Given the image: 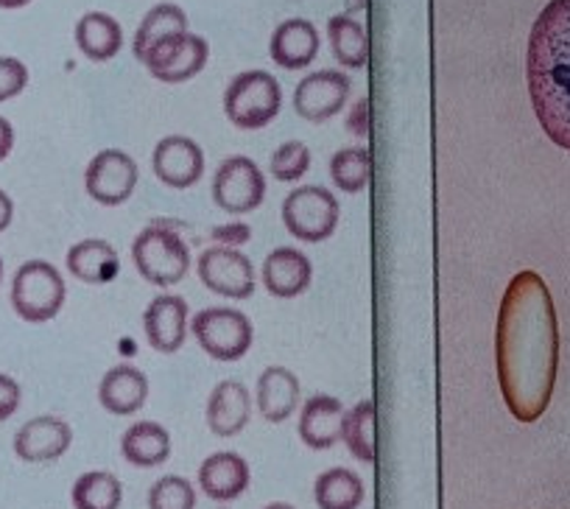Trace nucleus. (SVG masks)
<instances>
[{
	"label": "nucleus",
	"instance_id": "nucleus-1",
	"mask_svg": "<svg viewBox=\"0 0 570 509\" xmlns=\"http://www.w3.org/2000/svg\"><path fill=\"white\" fill-rule=\"evenodd\" d=\"M495 372L503 403L518 423L548 412L559 375V320L546 281L523 270L498 305Z\"/></svg>",
	"mask_w": 570,
	"mask_h": 509
},
{
	"label": "nucleus",
	"instance_id": "nucleus-2",
	"mask_svg": "<svg viewBox=\"0 0 570 509\" xmlns=\"http://www.w3.org/2000/svg\"><path fill=\"white\" fill-rule=\"evenodd\" d=\"M525 81L542 133L570 151V0H551L534 20Z\"/></svg>",
	"mask_w": 570,
	"mask_h": 509
},
{
	"label": "nucleus",
	"instance_id": "nucleus-3",
	"mask_svg": "<svg viewBox=\"0 0 570 509\" xmlns=\"http://www.w3.org/2000/svg\"><path fill=\"white\" fill-rule=\"evenodd\" d=\"M131 261L142 281L157 288L177 286L190 272L188 244L177 229L166 224H149L137 233L131 244Z\"/></svg>",
	"mask_w": 570,
	"mask_h": 509
},
{
	"label": "nucleus",
	"instance_id": "nucleus-4",
	"mask_svg": "<svg viewBox=\"0 0 570 509\" xmlns=\"http://www.w3.org/2000/svg\"><path fill=\"white\" fill-rule=\"evenodd\" d=\"M283 109V87L266 70H244L224 90V112L229 124L257 133Z\"/></svg>",
	"mask_w": 570,
	"mask_h": 509
},
{
	"label": "nucleus",
	"instance_id": "nucleus-5",
	"mask_svg": "<svg viewBox=\"0 0 570 509\" xmlns=\"http://www.w3.org/2000/svg\"><path fill=\"white\" fill-rule=\"evenodd\" d=\"M68 286H65L62 272L48 261H26L12 277V300L14 314L31 325L51 322L65 309Z\"/></svg>",
	"mask_w": 570,
	"mask_h": 509
},
{
	"label": "nucleus",
	"instance_id": "nucleus-6",
	"mask_svg": "<svg viewBox=\"0 0 570 509\" xmlns=\"http://www.w3.org/2000/svg\"><path fill=\"white\" fill-rule=\"evenodd\" d=\"M190 333L210 359L224 361V364L244 359L252 348V336H255L249 316L229 305L199 311L190 320Z\"/></svg>",
	"mask_w": 570,
	"mask_h": 509
},
{
	"label": "nucleus",
	"instance_id": "nucleus-7",
	"mask_svg": "<svg viewBox=\"0 0 570 509\" xmlns=\"http://www.w3.org/2000/svg\"><path fill=\"white\" fill-rule=\"evenodd\" d=\"M338 216H342L338 199L331 188H322V185L294 188L283 199L285 229L305 244H322L331 238L338 227Z\"/></svg>",
	"mask_w": 570,
	"mask_h": 509
},
{
	"label": "nucleus",
	"instance_id": "nucleus-8",
	"mask_svg": "<svg viewBox=\"0 0 570 509\" xmlns=\"http://www.w3.org/2000/svg\"><path fill=\"white\" fill-rule=\"evenodd\" d=\"M210 194L218 211L233 213V216H244V213L257 211L263 205V199H266V177H263V168L252 157H227L216 168V174H213Z\"/></svg>",
	"mask_w": 570,
	"mask_h": 509
},
{
	"label": "nucleus",
	"instance_id": "nucleus-9",
	"mask_svg": "<svg viewBox=\"0 0 570 509\" xmlns=\"http://www.w3.org/2000/svg\"><path fill=\"white\" fill-rule=\"evenodd\" d=\"M196 272H199V281L218 297L249 300L255 294V266L235 246L216 244L205 249L196 261Z\"/></svg>",
	"mask_w": 570,
	"mask_h": 509
},
{
	"label": "nucleus",
	"instance_id": "nucleus-10",
	"mask_svg": "<svg viewBox=\"0 0 570 509\" xmlns=\"http://www.w3.org/2000/svg\"><path fill=\"white\" fill-rule=\"evenodd\" d=\"M207 59H210V46H207L205 37L183 31V35L157 42L149 57L142 59V65L149 68V74L157 81L183 85V81H190L205 70Z\"/></svg>",
	"mask_w": 570,
	"mask_h": 509
},
{
	"label": "nucleus",
	"instance_id": "nucleus-11",
	"mask_svg": "<svg viewBox=\"0 0 570 509\" xmlns=\"http://www.w3.org/2000/svg\"><path fill=\"white\" fill-rule=\"evenodd\" d=\"M137 179H140V168L135 157L120 149H104L87 166L85 190L98 205L118 207L135 194Z\"/></svg>",
	"mask_w": 570,
	"mask_h": 509
},
{
	"label": "nucleus",
	"instance_id": "nucleus-12",
	"mask_svg": "<svg viewBox=\"0 0 570 509\" xmlns=\"http://www.w3.org/2000/svg\"><path fill=\"white\" fill-rule=\"evenodd\" d=\"M353 81L342 70H316L308 74L294 90V109L303 120L311 124H325L336 118L350 101Z\"/></svg>",
	"mask_w": 570,
	"mask_h": 509
},
{
	"label": "nucleus",
	"instance_id": "nucleus-13",
	"mask_svg": "<svg viewBox=\"0 0 570 509\" xmlns=\"http://www.w3.org/2000/svg\"><path fill=\"white\" fill-rule=\"evenodd\" d=\"M151 172L166 188L188 190L205 174V151L185 135H166L151 151Z\"/></svg>",
	"mask_w": 570,
	"mask_h": 509
},
{
	"label": "nucleus",
	"instance_id": "nucleus-14",
	"mask_svg": "<svg viewBox=\"0 0 570 509\" xmlns=\"http://www.w3.org/2000/svg\"><path fill=\"white\" fill-rule=\"evenodd\" d=\"M142 331L157 353H177L183 350L190 331V309L179 294H160L142 311Z\"/></svg>",
	"mask_w": 570,
	"mask_h": 509
},
{
	"label": "nucleus",
	"instance_id": "nucleus-15",
	"mask_svg": "<svg viewBox=\"0 0 570 509\" xmlns=\"http://www.w3.org/2000/svg\"><path fill=\"white\" fill-rule=\"evenodd\" d=\"M70 442H73V429L62 418L40 414V418H31L29 423L18 429V434H14V453L29 464H46L65 457Z\"/></svg>",
	"mask_w": 570,
	"mask_h": 509
},
{
	"label": "nucleus",
	"instance_id": "nucleus-16",
	"mask_svg": "<svg viewBox=\"0 0 570 509\" xmlns=\"http://www.w3.org/2000/svg\"><path fill=\"white\" fill-rule=\"evenodd\" d=\"M314 281V264L297 246H277L263 261V286L277 300L303 297Z\"/></svg>",
	"mask_w": 570,
	"mask_h": 509
},
{
	"label": "nucleus",
	"instance_id": "nucleus-17",
	"mask_svg": "<svg viewBox=\"0 0 570 509\" xmlns=\"http://www.w3.org/2000/svg\"><path fill=\"white\" fill-rule=\"evenodd\" d=\"M207 429L216 437H235L249 425L252 418V395L240 381L227 378L218 381L216 390L207 398Z\"/></svg>",
	"mask_w": 570,
	"mask_h": 509
},
{
	"label": "nucleus",
	"instance_id": "nucleus-18",
	"mask_svg": "<svg viewBox=\"0 0 570 509\" xmlns=\"http://www.w3.org/2000/svg\"><path fill=\"white\" fill-rule=\"evenodd\" d=\"M149 378L131 364H118L107 370L98 384V403L115 418H126L146 407L149 401Z\"/></svg>",
	"mask_w": 570,
	"mask_h": 509
},
{
	"label": "nucleus",
	"instance_id": "nucleus-19",
	"mask_svg": "<svg viewBox=\"0 0 570 509\" xmlns=\"http://www.w3.org/2000/svg\"><path fill=\"white\" fill-rule=\"evenodd\" d=\"M249 464L240 453L218 451L199 464V490L210 501H235L249 490Z\"/></svg>",
	"mask_w": 570,
	"mask_h": 509
},
{
	"label": "nucleus",
	"instance_id": "nucleus-20",
	"mask_svg": "<svg viewBox=\"0 0 570 509\" xmlns=\"http://www.w3.org/2000/svg\"><path fill=\"white\" fill-rule=\"evenodd\" d=\"M303 401V386L299 378L285 366H266L257 378L255 403L257 412L268 423H285L299 409Z\"/></svg>",
	"mask_w": 570,
	"mask_h": 509
},
{
	"label": "nucleus",
	"instance_id": "nucleus-21",
	"mask_svg": "<svg viewBox=\"0 0 570 509\" xmlns=\"http://www.w3.org/2000/svg\"><path fill=\"white\" fill-rule=\"evenodd\" d=\"M274 65L283 70H303L320 53V31L311 20L292 18L274 29L272 42H268Z\"/></svg>",
	"mask_w": 570,
	"mask_h": 509
},
{
	"label": "nucleus",
	"instance_id": "nucleus-22",
	"mask_svg": "<svg viewBox=\"0 0 570 509\" xmlns=\"http://www.w3.org/2000/svg\"><path fill=\"white\" fill-rule=\"evenodd\" d=\"M342 423H344V407L338 398L333 395H314L305 401L303 412H299L297 434L314 451H327L336 442H342Z\"/></svg>",
	"mask_w": 570,
	"mask_h": 509
},
{
	"label": "nucleus",
	"instance_id": "nucleus-23",
	"mask_svg": "<svg viewBox=\"0 0 570 509\" xmlns=\"http://www.w3.org/2000/svg\"><path fill=\"white\" fill-rule=\"evenodd\" d=\"M68 272L81 283L90 286H104L112 283L120 272V258L115 246L104 238H85L68 249Z\"/></svg>",
	"mask_w": 570,
	"mask_h": 509
},
{
	"label": "nucleus",
	"instance_id": "nucleus-24",
	"mask_svg": "<svg viewBox=\"0 0 570 509\" xmlns=\"http://www.w3.org/2000/svg\"><path fill=\"white\" fill-rule=\"evenodd\" d=\"M120 457L135 468H160L171 457V434L155 420H140L120 437Z\"/></svg>",
	"mask_w": 570,
	"mask_h": 509
},
{
	"label": "nucleus",
	"instance_id": "nucleus-25",
	"mask_svg": "<svg viewBox=\"0 0 570 509\" xmlns=\"http://www.w3.org/2000/svg\"><path fill=\"white\" fill-rule=\"evenodd\" d=\"M76 46L90 62H109L124 48V29L112 14L87 12L76 23Z\"/></svg>",
	"mask_w": 570,
	"mask_h": 509
},
{
	"label": "nucleus",
	"instance_id": "nucleus-26",
	"mask_svg": "<svg viewBox=\"0 0 570 509\" xmlns=\"http://www.w3.org/2000/svg\"><path fill=\"white\" fill-rule=\"evenodd\" d=\"M183 31H188V14L183 12V7H177V3H157V7L140 20V26H137L135 40H131V51H135V57L142 62L157 42L168 40V37L174 35H183Z\"/></svg>",
	"mask_w": 570,
	"mask_h": 509
},
{
	"label": "nucleus",
	"instance_id": "nucleus-27",
	"mask_svg": "<svg viewBox=\"0 0 570 509\" xmlns=\"http://www.w3.org/2000/svg\"><path fill=\"white\" fill-rule=\"evenodd\" d=\"M364 498V479L350 468H331L316 476L314 501L320 509H361Z\"/></svg>",
	"mask_w": 570,
	"mask_h": 509
},
{
	"label": "nucleus",
	"instance_id": "nucleus-28",
	"mask_svg": "<svg viewBox=\"0 0 570 509\" xmlns=\"http://www.w3.org/2000/svg\"><path fill=\"white\" fill-rule=\"evenodd\" d=\"M327 40H331L333 57L347 70H361L370 62V37L366 29L350 14H333L327 20Z\"/></svg>",
	"mask_w": 570,
	"mask_h": 509
},
{
	"label": "nucleus",
	"instance_id": "nucleus-29",
	"mask_svg": "<svg viewBox=\"0 0 570 509\" xmlns=\"http://www.w3.org/2000/svg\"><path fill=\"white\" fill-rule=\"evenodd\" d=\"M342 442L358 462L372 464L377 457V409L372 401L355 403L344 412Z\"/></svg>",
	"mask_w": 570,
	"mask_h": 509
},
{
	"label": "nucleus",
	"instance_id": "nucleus-30",
	"mask_svg": "<svg viewBox=\"0 0 570 509\" xmlns=\"http://www.w3.org/2000/svg\"><path fill=\"white\" fill-rule=\"evenodd\" d=\"M73 509H118L124 501V484L107 470H87L70 490Z\"/></svg>",
	"mask_w": 570,
	"mask_h": 509
},
{
	"label": "nucleus",
	"instance_id": "nucleus-31",
	"mask_svg": "<svg viewBox=\"0 0 570 509\" xmlns=\"http://www.w3.org/2000/svg\"><path fill=\"white\" fill-rule=\"evenodd\" d=\"M331 179L344 194H361L372 179V157L366 146H347L331 157Z\"/></svg>",
	"mask_w": 570,
	"mask_h": 509
},
{
	"label": "nucleus",
	"instance_id": "nucleus-32",
	"mask_svg": "<svg viewBox=\"0 0 570 509\" xmlns=\"http://www.w3.org/2000/svg\"><path fill=\"white\" fill-rule=\"evenodd\" d=\"M311 168V149L303 140H288L277 146L268 160V172L277 183H299Z\"/></svg>",
	"mask_w": 570,
	"mask_h": 509
},
{
	"label": "nucleus",
	"instance_id": "nucleus-33",
	"mask_svg": "<svg viewBox=\"0 0 570 509\" xmlns=\"http://www.w3.org/2000/svg\"><path fill=\"white\" fill-rule=\"evenodd\" d=\"M149 509H196V487L185 476H163L149 490Z\"/></svg>",
	"mask_w": 570,
	"mask_h": 509
},
{
	"label": "nucleus",
	"instance_id": "nucleus-34",
	"mask_svg": "<svg viewBox=\"0 0 570 509\" xmlns=\"http://www.w3.org/2000/svg\"><path fill=\"white\" fill-rule=\"evenodd\" d=\"M29 87V68L14 57H0V104L12 101Z\"/></svg>",
	"mask_w": 570,
	"mask_h": 509
},
{
	"label": "nucleus",
	"instance_id": "nucleus-35",
	"mask_svg": "<svg viewBox=\"0 0 570 509\" xmlns=\"http://www.w3.org/2000/svg\"><path fill=\"white\" fill-rule=\"evenodd\" d=\"M20 403H23V390H20V384L12 375L0 372V423H7L9 418H14Z\"/></svg>",
	"mask_w": 570,
	"mask_h": 509
},
{
	"label": "nucleus",
	"instance_id": "nucleus-36",
	"mask_svg": "<svg viewBox=\"0 0 570 509\" xmlns=\"http://www.w3.org/2000/svg\"><path fill=\"white\" fill-rule=\"evenodd\" d=\"M347 129L358 140L370 138V101H366V98H358V101L353 104L347 118Z\"/></svg>",
	"mask_w": 570,
	"mask_h": 509
},
{
	"label": "nucleus",
	"instance_id": "nucleus-37",
	"mask_svg": "<svg viewBox=\"0 0 570 509\" xmlns=\"http://www.w3.org/2000/svg\"><path fill=\"white\" fill-rule=\"evenodd\" d=\"M252 238V229L246 224H222V227L213 229V241L222 246H235L238 249L240 244Z\"/></svg>",
	"mask_w": 570,
	"mask_h": 509
},
{
	"label": "nucleus",
	"instance_id": "nucleus-38",
	"mask_svg": "<svg viewBox=\"0 0 570 509\" xmlns=\"http://www.w3.org/2000/svg\"><path fill=\"white\" fill-rule=\"evenodd\" d=\"M14 149V129L3 115H0V163L7 160Z\"/></svg>",
	"mask_w": 570,
	"mask_h": 509
},
{
	"label": "nucleus",
	"instance_id": "nucleus-39",
	"mask_svg": "<svg viewBox=\"0 0 570 509\" xmlns=\"http://www.w3.org/2000/svg\"><path fill=\"white\" fill-rule=\"evenodd\" d=\"M12 218H14V202L7 190H0V233H7L12 227Z\"/></svg>",
	"mask_w": 570,
	"mask_h": 509
},
{
	"label": "nucleus",
	"instance_id": "nucleus-40",
	"mask_svg": "<svg viewBox=\"0 0 570 509\" xmlns=\"http://www.w3.org/2000/svg\"><path fill=\"white\" fill-rule=\"evenodd\" d=\"M31 0H0V9H23Z\"/></svg>",
	"mask_w": 570,
	"mask_h": 509
},
{
	"label": "nucleus",
	"instance_id": "nucleus-41",
	"mask_svg": "<svg viewBox=\"0 0 570 509\" xmlns=\"http://www.w3.org/2000/svg\"><path fill=\"white\" fill-rule=\"evenodd\" d=\"M353 12H364V0H355L353 7H347V14L353 18Z\"/></svg>",
	"mask_w": 570,
	"mask_h": 509
},
{
	"label": "nucleus",
	"instance_id": "nucleus-42",
	"mask_svg": "<svg viewBox=\"0 0 570 509\" xmlns=\"http://www.w3.org/2000/svg\"><path fill=\"white\" fill-rule=\"evenodd\" d=\"M263 509H294L292 503H285V501H274V503H268V507H263Z\"/></svg>",
	"mask_w": 570,
	"mask_h": 509
},
{
	"label": "nucleus",
	"instance_id": "nucleus-43",
	"mask_svg": "<svg viewBox=\"0 0 570 509\" xmlns=\"http://www.w3.org/2000/svg\"><path fill=\"white\" fill-rule=\"evenodd\" d=\"M0 283H3V258H0Z\"/></svg>",
	"mask_w": 570,
	"mask_h": 509
},
{
	"label": "nucleus",
	"instance_id": "nucleus-44",
	"mask_svg": "<svg viewBox=\"0 0 570 509\" xmlns=\"http://www.w3.org/2000/svg\"><path fill=\"white\" fill-rule=\"evenodd\" d=\"M218 509H222V507H218Z\"/></svg>",
	"mask_w": 570,
	"mask_h": 509
}]
</instances>
